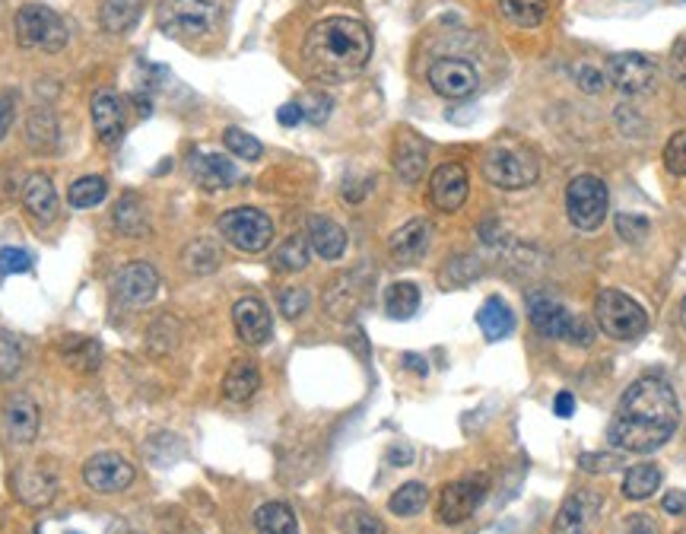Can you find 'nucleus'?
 I'll return each instance as SVG.
<instances>
[{
	"label": "nucleus",
	"mask_w": 686,
	"mask_h": 534,
	"mask_svg": "<svg viewBox=\"0 0 686 534\" xmlns=\"http://www.w3.org/2000/svg\"><path fill=\"white\" fill-rule=\"evenodd\" d=\"M661 487V468L658 465H635L623 478V497L627 500H649L655 497Z\"/></svg>",
	"instance_id": "35"
},
{
	"label": "nucleus",
	"mask_w": 686,
	"mask_h": 534,
	"mask_svg": "<svg viewBox=\"0 0 686 534\" xmlns=\"http://www.w3.org/2000/svg\"><path fill=\"white\" fill-rule=\"evenodd\" d=\"M607 64H610L607 74H610L613 86H617L620 92H627V96H642V92H649V89L655 86V80H658L655 61L645 55H635V52L613 55Z\"/></svg>",
	"instance_id": "11"
},
{
	"label": "nucleus",
	"mask_w": 686,
	"mask_h": 534,
	"mask_svg": "<svg viewBox=\"0 0 686 534\" xmlns=\"http://www.w3.org/2000/svg\"><path fill=\"white\" fill-rule=\"evenodd\" d=\"M429 166V153H426V143L420 138H401L394 146V172L404 185H416L423 178V172Z\"/></svg>",
	"instance_id": "22"
},
{
	"label": "nucleus",
	"mask_w": 686,
	"mask_h": 534,
	"mask_svg": "<svg viewBox=\"0 0 686 534\" xmlns=\"http://www.w3.org/2000/svg\"><path fill=\"white\" fill-rule=\"evenodd\" d=\"M578 468H585V471H591V475H605V471H613V468H620V455H581L578 458Z\"/></svg>",
	"instance_id": "51"
},
{
	"label": "nucleus",
	"mask_w": 686,
	"mask_h": 534,
	"mask_svg": "<svg viewBox=\"0 0 686 534\" xmlns=\"http://www.w3.org/2000/svg\"><path fill=\"white\" fill-rule=\"evenodd\" d=\"M576 84L581 92L598 96V92L605 89V74H601L595 64H576Z\"/></svg>",
	"instance_id": "48"
},
{
	"label": "nucleus",
	"mask_w": 686,
	"mask_h": 534,
	"mask_svg": "<svg viewBox=\"0 0 686 534\" xmlns=\"http://www.w3.org/2000/svg\"><path fill=\"white\" fill-rule=\"evenodd\" d=\"M17 493L26 506H48L55 500L57 483L48 471L42 468H23L17 475Z\"/></svg>",
	"instance_id": "25"
},
{
	"label": "nucleus",
	"mask_w": 686,
	"mask_h": 534,
	"mask_svg": "<svg viewBox=\"0 0 686 534\" xmlns=\"http://www.w3.org/2000/svg\"><path fill=\"white\" fill-rule=\"evenodd\" d=\"M61 357L64 363L77 372H96L102 363V344L92 338H80V335H70V338L61 340Z\"/></svg>",
	"instance_id": "27"
},
{
	"label": "nucleus",
	"mask_w": 686,
	"mask_h": 534,
	"mask_svg": "<svg viewBox=\"0 0 686 534\" xmlns=\"http://www.w3.org/2000/svg\"><path fill=\"white\" fill-rule=\"evenodd\" d=\"M220 236L232 249L258 254L274 242V220L258 207H232L220 217Z\"/></svg>",
	"instance_id": "6"
},
{
	"label": "nucleus",
	"mask_w": 686,
	"mask_h": 534,
	"mask_svg": "<svg viewBox=\"0 0 686 534\" xmlns=\"http://www.w3.org/2000/svg\"><path fill=\"white\" fill-rule=\"evenodd\" d=\"M388 461H391V465H411L413 451L411 449H391L388 451Z\"/></svg>",
	"instance_id": "59"
},
{
	"label": "nucleus",
	"mask_w": 686,
	"mask_h": 534,
	"mask_svg": "<svg viewBox=\"0 0 686 534\" xmlns=\"http://www.w3.org/2000/svg\"><path fill=\"white\" fill-rule=\"evenodd\" d=\"M664 166L671 175H686V131H677L664 146Z\"/></svg>",
	"instance_id": "45"
},
{
	"label": "nucleus",
	"mask_w": 686,
	"mask_h": 534,
	"mask_svg": "<svg viewBox=\"0 0 686 534\" xmlns=\"http://www.w3.org/2000/svg\"><path fill=\"white\" fill-rule=\"evenodd\" d=\"M232 322H236V331L239 338L251 344V347H261L271 340V331H274V322H271V312L261 299L254 296H246L232 306Z\"/></svg>",
	"instance_id": "15"
},
{
	"label": "nucleus",
	"mask_w": 686,
	"mask_h": 534,
	"mask_svg": "<svg viewBox=\"0 0 686 534\" xmlns=\"http://www.w3.org/2000/svg\"><path fill=\"white\" fill-rule=\"evenodd\" d=\"M680 322H684V328H686V299L680 303Z\"/></svg>",
	"instance_id": "61"
},
{
	"label": "nucleus",
	"mask_w": 686,
	"mask_h": 534,
	"mask_svg": "<svg viewBox=\"0 0 686 534\" xmlns=\"http://www.w3.org/2000/svg\"><path fill=\"white\" fill-rule=\"evenodd\" d=\"M13 115H17V99L10 92H0V141L7 138V131L13 124Z\"/></svg>",
	"instance_id": "53"
},
{
	"label": "nucleus",
	"mask_w": 686,
	"mask_h": 534,
	"mask_svg": "<svg viewBox=\"0 0 686 534\" xmlns=\"http://www.w3.org/2000/svg\"><path fill=\"white\" fill-rule=\"evenodd\" d=\"M664 512H667V515H680V512H686V493L671 490V493L664 497Z\"/></svg>",
	"instance_id": "58"
},
{
	"label": "nucleus",
	"mask_w": 686,
	"mask_h": 534,
	"mask_svg": "<svg viewBox=\"0 0 686 534\" xmlns=\"http://www.w3.org/2000/svg\"><path fill=\"white\" fill-rule=\"evenodd\" d=\"M553 411H556L559 417H573V414H576V397L569 392H559L556 394V401H553Z\"/></svg>",
	"instance_id": "57"
},
{
	"label": "nucleus",
	"mask_w": 686,
	"mask_h": 534,
	"mask_svg": "<svg viewBox=\"0 0 686 534\" xmlns=\"http://www.w3.org/2000/svg\"><path fill=\"white\" fill-rule=\"evenodd\" d=\"M32 254L23 249H0V274H29Z\"/></svg>",
	"instance_id": "46"
},
{
	"label": "nucleus",
	"mask_w": 686,
	"mask_h": 534,
	"mask_svg": "<svg viewBox=\"0 0 686 534\" xmlns=\"http://www.w3.org/2000/svg\"><path fill=\"white\" fill-rule=\"evenodd\" d=\"M182 261H185V268H188L192 274H214V271L220 268V249H217L210 239H197V242H192V246L185 249Z\"/></svg>",
	"instance_id": "39"
},
{
	"label": "nucleus",
	"mask_w": 686,
	"mask_h": 534,
	"mask_svg": "<svg viewBox=\"0 0 686 534\" xmlns=\"http://www.w3.org/2000/svg\"><path fill=\"white\" fill-rule=\"evenodd\" d=\"M372 57V35L359 20L330 17L308 29L303 42L305 70L322 84L353 80Z\"/></svg>",
	"instance_id": "2"
},
{
	"label": "nucleus",
	"mask_w": 686,
	"mask_h": 534,
	"mask_svg": "<svg viewBox=\"0 0 686 534\" xmlns=\"http://www.w3.org/2000/svg\"><path fill=\"white\" fill-rule=\"evenodd\" d=\"M566 340H569V344H576V347H591V344H595V325H591V318H585V315H573L569 331H566Z\"/></svg>",
	"instance_id": "49"
},
{
	"label": "nucleus",
	"mask_w": 686,
	"mask_h": 534,
	"mask_svg": "<svg viewBox=\"0 0 686 534\" xmlns=\"http://www.w3.org/2000/svg\"><path fill=\"white\" fill-rule=\"evenodd\" d=\"M13 26H17V42H20L23 48L48 52V55L61 52V48L67 45V39H70V35H67V26H64V20L57 17L55 10H48V7H42V3H26V7H20Z\"/></svg>",
	"instance_id": "5"
},
{
	"label": "nucleus",
	"mask_w": 686,
	"mask_h": 534,
	"mask_svg": "<svg viewBox=\"0 0 686 534\" xmlns=\"http://www.w3.org/2000/svg\"><path fill=\"white\" fill-rule=\"evenodd\" d=\"M39 407L29 394H13L3 407V429L10 436V443L17 446H29L39 436Z\"/></svg>",
	"instance_id": "16"
},
{
	"label": "nucleus",
	"mask_w": 686,
	"mask_h": 534,
	"mask_svg": "<svg viewBox=\"0 0 686 534\" xmlns=\"http://www.w3.org/2000/svg\"><path fill=\"white\" fill-rule=\"evenodd\" d=\"M595 322L613 340H635L649 331V312L623 290H601L595 303Z\"/></svg>",
	"instance_id": "4"
},
{
	"label": "nucleus",
	"mask_w": 686,
	"mask_h": 534,
	"mask_svg": "<svg viewBox=\"0 0 686 534\" xmlns=\"http://www.w3.org/2000/svg\"><path fill=\"white\" fill-rule=\"evenodd\" d=\"M175 344H178V322L172 318V315H163L150 331H146V347L153 350V353H168V350H175Z\"/></svg>",
	"instance_id": "41"
},
{
	"label": "nucleus",
	"mask_w": 686,
	"mask_h": 534,
	"mask_svg": "<svg viewBox=\"0 0 686 534\" xmlns=\"http://www.w3.org/2000/svg\"><path fill=\"white\" fill-rule=\"evenodd\" d=\"M276 118H280V124H283V128H296V124H303L305 121V112L300 102H286V106H280Z\"/></svg>",
	"instance_id": "56"
},
{
	"label": "nucleus",
	"mask_w": 686,
	"mask_h": 534,
	"mask_svg": "<svg viewBox=\"0 0 686 534\" xmlns=\"http://www.w3.org/2000/svg\"><path fill=\"white\" fill-rule=\"evenodd\" d=\"M499 10L509 23L522 29H537L549 13L547 0H499Z\"/></svg>",
	"instance_id": "32"
},
{
	"label": "nucleus",
	"mask_w": 686,
	"mask_h": 534,
	"mask_svg": "<svg viewBox=\"0 0 686 534\" xmlns=\"http://www.w3.org/2000/svg\"><path fill=\"white\" fill-rule=\"evenodd\" d=\"M308 309V293L305 290H283L280 293V312L286 315V318H300L303 312Z\"/></svg>",
	"instance_id": "50"
},
{
	"label": "nucleus",
	"mask_w": 686,
	"mask_h": 534,
	"mask_svg": "<svg viewBox=\"0 0 686 534\" xmlns=\"http://www.w3.org/2000/svg\"><path fill=\"white\" fill-rule=\"evenodd\" d=\"M429 86L442 99H470L480 86V77L465 57H439L429 67Z\"/></svg>",
	"instance_id": "10"
},
{
	"label": "nucleus",
	"mask_w": 686,
	"mask_h": 534,
	"mask_svg": "<svg viewBox=\"0 0 686 534\" xmlns=\"http://www.w3.org/2000/svg\"><path fill=\"white\" fill-rule=\"evenodd\" d=\"M420 309V286L411 281L391 283L388 293H384V312L398 322H407L411 315Z\"/></svg>",
	"instance_id": "33"
},
{
	"label": "nucleus",
	"mask_w": 686,
	"mask_h": 534,
	"mask_svg": "<svg viewBox=\"0 0 686 534\" xmlns=\"http://www.w3.org/2000/svg\"><path fill=\"white\" fill-rule=\"evenodd\" d=\"M527 315H531V325H534L537 335H544L549 340H566L573 315L566 312L559 299H553L547 293H537V296L527 299Z\"/></svg>",
	"instance_id": "17"
},
{
	"label": "nucleus",
	"mask_w": 686,
	"mask_h": 534,
	"mask_svg": "<svg viewBox=\"0 0 686 534\" xmlns=\"http://www.w3.org/2000/svg\"><path fill=\"white\" fill-rule=\"evenodd\" d=\"M92 128L106 143H115L124 134V106L115 92H99L92 99Z\"/></svg>",
	"instance_id": "21"
},
{
	"label": "nucleus",
	"mask_w": 686,
	"mask_h": 534,
	"mask_svg": "<svg viewBox=\"0 0 686 534\" xmlns=\"http://www.w3.org/2000/svg\"><path fill=\"white\" fill-rule=\"evenodd\" d=\"M467 192H470V178L458 163H445L429 178V200L442 214H455L467 200Z\"/></svg>",
	"instance_id": "13"
},
{
	"label": "nucleus",
	"mask_w": 686,
	"mask_h": 534,
	"mask_svg": "<svg viewBox=\"0 0 686 534\" xmlns=\"http://www.w3.org/2000/svg\"><path fill=\"white\" fill-rule=\"evenodd\" d=\"M115 290L128 306H146V303H153V296L160 290V274L146 261H131V264L121 268Z\"/></svg>",
	"instance_id": "14"
},
{
	"label": "nucleus",
	"mask_w": 686,
	"mask_h": 534,
	"mask_svg": "<svg viewBox=\"0 0 686 534\" xmlns=\"http://www.w3.org/2000/svg\"><path fill=\"white\" fill-rule=\"evenodd\" d=\"M83 480L96 493H121L134 483V465L115 451H99L83 465Z\"/></svg>",
	"instance_id": "9"
},
{
	"label": "nucleus",
	"mask_w": 686,
	"mask_h": 534,
	"mask_svg": "<svg viewBox=\"0 0 686 534\" xmlns=\"http://www.w3.org/2000/svg\"><path fill=\"white\" fill-rule=\"evenodd\" d=\"M607 207H610V195L607 185L598 175H576L566 188V210L569 220L581 232H595L605 224Z\"/></svg>",
	"instance_id": "8"
},
{
	"label": "nucleus",
	"mask_w": 686,
	"mask_h": 534,
	"mask_svg": "<svg viewBox=\"0 0 686 534\" xmlns=\"http://www.w3.org/2000/svg\"><path fill=\"white\" fill-rule=\"evenodd\" d=\"M483 500V487L477 480H451L439 493V522L442 525H461L473 515V509Z\"/></svg>",
	"instance_id": "12"
},
{
	"label": "nucleus",
	"mask_w": 686,
	"mask_h": 534,
	"mask_svg": "<svg viewBox=\"0 0 686 534\" xmlns=\"http://www.w3.org/2000/svg\"><path fill=\"white\" fill-rule=\"evenodd\" d=\"M140 10H143V0H106L99 23L106 32H128L140 20Z\"/></svg>",
	"instance_id": "34"
},
{
	"label": "nucleus",
	"mask_w": 686,
	"mask_h": 534,
	"mask_svg": "<svg viewBox=\"0 0 686 534\" xmlns=\"http://www.w3.org/2000/svg\"><path fill=\"white\" fill-rule=\"evenodd\" d=\"M23 204L39 224H52L57 217V195L48 175H29L23 185Z\"/></svg>",
	"instance_id": "23"
},
{
	"label": "nucleus",
	"mask_w": 686,
	"mask_h": 534,
	"mask_svg": "<svg viewBox=\"0 0 686 534\" xmlns=\"http://www.w3.org/2000/svg\"><path fill=\"white\" fill-rule=\"evenodd\" d=\"M305 239H308L312 252L325 258V261H337L340 254L347 252V232L328 217H312Z\"/></svg>",
	"instance_id": "24"
},
{
	"label": "nucleus",
	"mask_w": 686,
	"mask_h": 534,
	"mask_svg": "<svg viewBox=\"0 0 686 534\" xmlns=\"http://www.w3.org/2000/svg\"><path fill=\"white\" fill-rule=\"evenodd\" d=\"M308 258H312L308 239L305 236H290L274 252V268L276 271H303V268H308Z\"/></svg>",
	"instance_id": "38"
},
{
	"label": "nucleus",
	"mask_w": 686,
	"mask_h": 534,
	"mask_svg": "<svg viewBox=\"0 0 686 534\" xmlns=\"http://www.w3.org/2000/svg\"><path fill=\"white\" fill-rule=\"evenodd\" d=\"M344 534H384V528L372 512H353L344 522Z\"/></svg>",
	"instance_id": "47"
},
{
	"label": "nucleus",
	"mask_w": 686,
	"mask_h": 534,
	"mask_svg": "<svg viewBox=\"0 0 686 534\" xmlns=\"http://www.w3.org/2000/svg\"><path fill=\"white\" fill-rule=\"evenodd\" d=\"M429 242H433V224L416 217L411 224H404L388 242V252L398 264H416L423 254L429 252Z\"/></svg>",
	"instance_id": "18"
},
{
	"label": "nucleus",
	"mask_w": 686,
	"mask_h": 534,
	"mask_svg": "<svg viewBox=\"0 0 686 534\" xmlns=\"http://www.w3.org/2000/svg\"><path fill=\"white\" fill-rule=\"evenodd\" d=\"M192 172L197 185H204L207 192H220V188H229L232 182H239V170L232 166V160H226L220 153H197L192 160Z\"/></svg>",
	"instance_id": "20"
},
{
	"label": "nucleus",
	"mask_w": 686,
	"mask_h": 534,
	"mask_svg": "<svg viewBox=\"0 0 686 534\" xmlns=\"http://www.w3.org/2000/svg\"><path fill=\"white\" fill-rule=\"evenodd\" d=\"M598 497L595 493H573L559 512H556V522H553V534H585V528L595 522L598 515Z\"/></svg>",
	"instance_id": "19"
},
{
	"label": "nucleus",
	"mask_w": 686,
	"mask_h": 534,
	"mask_svg": "<svg viewBox=\"0 0 686 534\" xmlns=\"http://www.w3.org/2000/svg\"><path fill=\"white\" fill-rule=\"evenodd\" d=\"M404 363L413 366V372H420V375H426V360H420L416 353H407V357H404Z\"/></svg>",
	"instance_id": "60"
},
{
	"label": "nucleus",
	"mask_w": 686,
	"mask_h": 534,
	"mask_svg": "<svg viewBox=\"0 0 686 534\" xmlns=\"http://www.w3.org/2000/svg\"><path fill=\"white\" fill-rule=\"evenodd\" d=\"M115 226L124 232V236H143L146 229H150V214H146V207H143V200L138 195H124L118 204H115Z\"/></svg>",
	"instance_id": "29"
},
{
	"label": "nucleus",
	"mask_w": 686,
	"mask_h": 534,
	"mask_svg": "<svg viewBox=\"0 0 686 534\" xmlns=\"http://www.w3.org/2000/svg\"><path fill=\"white\" fill-rule=\"evenodd\" d=\"M483 178L505 188V192H519V188H531L541 175L537 156L531 150H524L519 143H496L483 153Z\"/></svg>",
	"instance_id": "3"
},
{
	"label": "nucleus",
	"mask_w": 686,
	"mask_h": 534,
	"mask_svg": "<svg viewBox=\"0 0 686 534\" xmlns=\"http://www.w3.org/2000/svg\"><path fill=\"white\" fill-rule=\"evenodd\" d=\"M222 143L236 153V156H242L248 163H254V160H261V153H264V146L258 138H251L248 131L242 128H226V134H222Z\"/></svg>",
	"instance_id": "43"
},
{
	"label": "nucleus",
	"mask_w": 686,
	"mask_h": 534,
	"mask_svg": "<svg viewBox=\"0 0 686 534\" xmlns=\"http://www.w3.org/2000/svg\"><path fill=\"white\" fill-rule=\"evenodd\" d=\"M109 195V182L106 178H99V175H83L77 178L74 185H70V192H67V200H70V207H77V210H89V207H99L102 200Z\"/></svg>",
	"instance_id": "37"
},
{
	"label": "nucleus",
	"mask_w": 686,
	"mask_h": 534,
	"mask_svg": "<svg viewBox=\"0 0 686 534\" xmlns=\"http://www.w3.org/2000/svg\"><path fill=\"white\" fill-rule=\"evenodd\" d=\"M23 369V344L10 331H0V379H13Z\"/></svg>",
	"instance_id": "42"
},
{
	"label": "nucleus",
	"mask_w": 686,
	"mask_h": 534,
	"mask_svg": "<svg viewBox=\"0 0 686 534\" xmlns=\"http://www.w3.org/2000/svg\"><path fill=\"white\" fill-rule=\"evenodd\" d=\"M677 423H680V404L674 389L658 375H645L623 392L607 436L610 446H617L620 451L652 455L664 443H671Z\"/></svg>",
	"instance_id": "1"
},
{
	"label": "nucleus",
	"mask_w": 686,
	"mask_h": 534,
	"mask_svg": "<svg viewBox=\"0 0 686 534\" xmlns=\"http://www.w3.org/2000/svg\"><path fill=\"white\" fill-rule=\"evenodd\" d=\"M671 70L677 77V84L686 86V35L674 45V55H671Z\"/></svg>",
	"instance_id": "55"
},
{
	"label": "nucleus",
	"mask_w": 686,
	"mask_h": 534,
	"mask_svg": "<svg viewBox=\"0 0 686 534\" xmlns=\"http://www.w3.org/2000/svg\"><path fill=\"white\" fill-rule=\"evenodd\" d=\"M70 534H77V532H70Z\"/></svg>",
	"instance_id": "62"
},
{
	"label": "nucleus",
	"mask_w": 686,
	"mask_h": 534,
	"mask_svg": "<svg viewBox=\"0 0 686 534\" xmlns=\"http://www.w3.org/2000/svg\"><path fill=\"white\" fill-rule=\"evenodd\" d=\"M477 325H480V331H483L487 340H502L515 331V315L499 296H490L477 312Z\"/></svg>",
	"instance_id": "26"
},
{
	"label": "nucleus",
	"mask_w": 686,
	"mask_h": 534,
	"mask_svg": "<svg viewBox=\"0 0 686 534\" xmlns=\"http://www.w3.org/2000/svg\"><path fill=\"white\" fill-rule=\"evenodd\" d=\"M254 534H300V522L286 503H264L254 512Z\"/></svg>",
	"instance_id": "28"
},
{
	"label": "nucleus",
	"mask_w": 686,
	"mask_h": 534,
	"mask_svg": "<svg viewBox=\"0 0 686 534\" xmlns=\"http://www.w3.org/2000/svg\"><path fill=\"white\" fill-rule=\"evenodd\" d=\"M26 138L32 150L48 153L57 146V118L52 109H32L26 118Z\"/></svg>",
	"instance_id": "31"
},
{
	"label": "nucleus",
	"mask_w": 686,
	"mask_h": 534,
	"mask_svg": "<svg viewBox=\"0 0 686 534\" xmlns=\"http://www.w3.org/2000/svg\"><path fill=\"white\" fill-rule=\"evenodd\" d=\"M649 220L645 217H639V214H620L617 217V232H620V239L623 242H630V246H639L645 236H649Z\"/></svg>",
	"instance_id": "44"
},
{
	"label": "nucleus",
	"mask_w": 686,
	"mask_h": 534,
	"mask_svg": "<svg viewBox=\"0 0 686 534\" xmlns=\"http://www.w3.org/2000/svg\"><path fill=\"white\" fill-rule=\"evenodd\" d=\"M623 534H661L652 515H632L623 525Z\"/></svg>",
	"instance_id": "54"
},
{
	"label": "nucleus",
	"mask_w": 686,
	"mask_h": 534,
	"mask_svg": "<svg viewBox=\"0 0 686 534\" xmlns=\"http://www.w3.org/2000/svg\"><path fill=\"white\" fill-rule=\"evenodd\" d=\"M359 290H357V274L353 277H344V281H337L334 286H330V293H328V299H325V309L337 318V322H347L353 312H357L359 306V299L362 296H357Z\"/></svg>",
	"instance_id": "36"
},
{
	"label": "nucleus",
	"mask_w": 686,
	"mask_h": 534,
	"mask_svg": "<svg viewBox=\"0 0 686 534\" xmlns=\"http://www.w3.org/2000/svg\"><path fill=\"white\" fill-rule=\"evenodd\" d=\"M429 503V490H426V483H404L394 497H391V512L394 515H416V512H423Z\"/></svg>",
	"instance_id": "40"
},
{
	"label": "nucleus",
	"mask_w": 686,
	"mask_h": 534,
	"mask_svg": "<svg viewBox=\"0 0 686 534\" xmlns=\"http://www.w3.org/2000/svg\"><path fill=\"white\" fill-rule=\"evenodd\" d=\"M303 112L308 121H315V124H322L330 112V99L328 96H312L308 99V106H303Z\"/></svg>",
	"instance_id": "52"
},
{
	"label": "nucleus",
	"mask_w": 686,
	"mask_h": 534,
	"mask_svg": "<svg viewBox=\"0 0 686 534\" xmlns=\"http://www.w3.org/2000/svg\"><path fill=\"white\" fill-rule=\"evenodd\" d=\"M258 385H261V372H258V366L236 363L229 372H226V379H222V394H226L229 401L242 404V401H248L251 394L258 392Z\"/></svg>",
	"instance_id": "30"
},
{
	"label": "nucleus",
	"mask_w": 686,
	"mask_h": 534,
	"mask_svg": "<svg viewBox=\"0 0 686 534\" xmlns=\"http://www.w3.org/2000/svg\"><path fill=\"white\" fill-rule=\"evenodd\" d=\"M217 20V7L210 0H160L156 26L172 39H197L210 32Z\"/></svg>",
	"instance_id": "7"
}]
</instances>
